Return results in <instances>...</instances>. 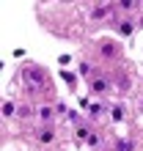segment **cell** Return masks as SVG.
Masks as SVG:
<instances>
[{"label":"cell","mask_w":143,"mask_h":151,"mask_svg":"<svg viewBox=\"0 0 143 151\" xmlns=\"http://www.w3.org/2000/svg\"><path fill=\"white\" fill-rule=\"evenodd\" d=\"M107 14V6H99V8H94V17L96 19H99V17H105Z\"/></svg>","instance_id":"7a4b0ae2"},{"label":"cell","mask_w":143,"mask_h":151,"mask_svg":"<svg viewBox=\"0 0 143 151\" xmlns=\"http://www.w3.org/2000/svg\"><path fill=\"white\" fill-rule=\"evenodd\" d=\"M25 77H28L30 80V83H36V85H44V88H47V74H44L41 72V69H25Z\"/></svg>","instance_id":"6da1fadb"}]
</instances>
